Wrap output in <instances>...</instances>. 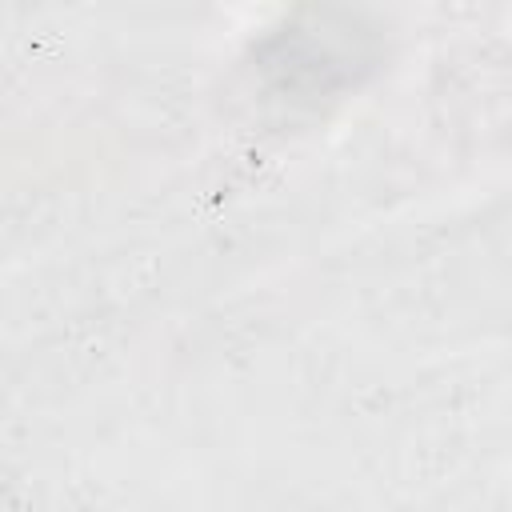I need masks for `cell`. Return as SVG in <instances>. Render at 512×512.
<instances>
[{"instance_id":"1","label":"cell","mask_w":512,"mask_h":512,"mask_svg":"<svg viewBox=\"0 0 512 512\" xmlns=\"http://www.w3.org/2000/svg\"><path fill=\"white\" fill-rule=\"evenodd\" d=\"M264 68L276 72L284 88L324 96L356 84V72L372 68V28L344 8H308L272 36Z\"/></svg>"}]
</instances>
